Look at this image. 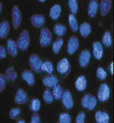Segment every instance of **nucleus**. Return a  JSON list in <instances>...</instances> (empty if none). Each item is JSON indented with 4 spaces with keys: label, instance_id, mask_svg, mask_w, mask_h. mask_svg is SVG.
Here are the masks:
<instances>
[{
    "label": "nucleus",
    "instance_id": "obj_1",
    "mask_svg": "<svg viewBox=\"0 0 114 123\" xmlns=\"http://www.w3.org/2000/svg\"><path fill=\"white\" fill-rule=\"evenodd\" d=\"M30 43V37L28 31H23L20 34L17 44V47L20 49L24 51L28 47Z\"/></svg>",
    "mask_w": 114,
    "mask_h": 123
},
{
    "label": "nucleus",
    "instance_id": "obj_2",
    "mask_svg": "<svg viewBox=\"0 0 114 123\" xmlns=\"http://www.w3.org/2000/svg\"><path fill=\"white\" fill-rule=\"evenodd\" d=\"M29 62L32 69L35 72L39 73L42 71L43 62L37 55L34 54L31 55L29 58Z\"/></svg>",
    "mask_w": 114,
    "mask_h": 123
},
{
    "label": "nucleus",
    "instance_id": "obj_3",
    "mask_svg": "<svg viewBox=\"0 0 114 123\" xmlns=\"http://www.w3.org/2000/svg\"><path fill=\"white\" fill-rule=\"evenodd\" d=\"M52 40V34L49 30L46 28H43L40 32V43L41 46L45 47L49 45Z\"/></svg>",
    "mask_w": 114,
    "mask_h": 123
},
{
    "label": "nucleus",
    "instance_id": "obj_4",
    "mask_svg": "<svg viewBox=\"0 0 114 123\" xmlns=\"http://www.w3.org/2000/svg\"><path fill=\"white\" fill-rule=\"evenodd\" d=\"M82 104L84 107L90 110H93L95 108L97 103V100L94 97L87 94L83 98Z\"/></svg>",
    "mask_w": 114,
    "mask_h": 123
},
{
    "label": "nucleus",
    "instance_id": "obj_5",
    "mask_svg": "<svg viewBox=\"0 0 114 123\" xmlns=\"http://www.w3.org/2000/svg\"><path fill=\"white\" fill-rule=\"evenodd\" d=\"M110 89L108 86L105 84H102L100 86L98 94L99 100L102 102L107 101L109 98Z\"/></svg>",
    "mask_w": 114,
    "mask_h": 123
},
{
    "label": "nucleus",
    "instance_id": "obj_6",
    "mask_svg": "<svg viewBox=\"0 0 114 123\" xmlns=\"http://www.w3.org/2000/svg\"><path fill=\"white\" fill-rule=\"evenodd\" d=\"M70 66L68 60L64 58L58 63L57 66L58 72L62 75H66L69 72Z\"/></svg>",
    "mask_w": 114,
    "mask_h": 123
},
{
    "label": "nucleus",
    "instance_id": "obj_7",
    "mask_svg": "<svg viewBox=\"0 0 114 123\" xmlns=\"http://www.w3.org/2000/svg\"><path fill=\"white\" fill-rule=\"evenodd\" d=\"M62 101L64 107L68 109H71L73 105V102L71 93L66 90L63 92Z\"/></svg>",
    "mask_w": 114,
    "mask_h": 123
},
{
    "label": "nucleus",
    "instance_id": "obj_8",
    "mask_svg": "<svg viewBox=\"0 0 114 123\" xmlns=\"http://www.w3.org/2000/svg\"><path fill=\"white\" fill-rule=\"evenodd\" d=\"M12 16L13 27L15 29H17L21 24V16L20 11L17 6H15L13 8Z\"/></svg>",
    "mask_w": 114,
    "mask_h": 123
},
{
    "label": "nucleus",
    "instance_id": "obj_9",
    "mask_svg": "<svg viewBox=\"0 0 114 123\" xmlns=\"http://www.w3.org/2000/svg\"><path fill=\"white\" fill-rule=\"evenodd\" d=\"M79 47V40L77 37H73L69 39L67 51L70 54L74 53L78 50Z\"/></svg>",
    "mask_w": 114,
    "mask_h": 123
},
{
    "label": "nucleus",
    "instance_id": "obj_10",
    "mask_svg": "<svg viewBox=\"0 0 114 123\" xmlns=\"http://www.w3.org/2000/svg\"><path fill=\"white\" fill-rule=\"evenodd\" d=\"M44 85L49 88H53L57 83L58 80L55 75L51 74L45 76L43 80Z\"/></svg>",
    "mask_w": 114,
    "mask_h": 123
},
{
    "label": "nucleus",
    "instance_id": "obj_11",
    "mask_svg": "<svg viewBox=\"0 0 114 123\" xmlns=\"http://www.w3.org/2000/svg\"><path fill=\"white\" fill-rule=\"evenodd\" d=\"M28 99V96L26 92L22 89H18L15 98V102L18 104H23L26 103Z\"/></svg>",
    "mask_w": 114,
    "mask_h": 123
},
{
    "label": "nucleus",
    "instance_id": "obj_12",
    "mask_svg": "<svg viewBox=\"0 0 114 123\" xmlns=\"http://www.w3.org/2000/svg\"><path fill=\"white\" fill-rule=\"evenodd\" d=\"M91 58L90 52L87 50L83 51L80 54L79 59L81 66L82 67H86L90 62Z\"/></svg>",
    "mask_w": 114,
    "mask_h": 123
},
{
    "label": "nucleus",
    "instance_id": "obj_13",
    "mask_svg": "<svg viewBox=\"0 0 114 123\" xmlns=\"http://www.w3.org/2000/svg\"><path fill=\"white\" fill-rule=\"evenodd\" d=\"M7 51L9 54L11 56L14 57L17 54V43L11 39L8 40L7 43Z\"/></svg>",
    "mask_w": 114,
    "mask_h": 123
},
{
    "label": "nucleus",
    "instance_id": "obj_14",
    "mask_svg": "<svg viewBox=\"0 0 114 123\" xmlns=\"http://www.w3.org/2000/svg\"><path fill=\"white\" fill-rule=\"evenodd\" d=\"M31 20L33 25L38 28H40L42 27L45 22V17L41 15H34L32 17Z\"/></svg>",
    "mask_w": 114,
    "mask_h": 123
},
{
    "label": "nucleus",
    "instance_id": "obj_15",
    "mask_svg": "<svg viewBox=\"0 0 114 123\" xmlns=\"http://www.w3.org/2000/svg\"><path fill=\"white\" fill-rule=\"evenodd\" d=\"M93 55L98 60L101 59L103 54V49L101 44L99 43L96 42L93 44Z\"/></svg>",
    "mask_w": 114,
    "mask_h": 123
},
{
    "label": "nucleus",
    "instance_id": "obj_16",
    "mask_svg": "<svg viewBox=\"0 0 114 123\" xmlns=\"http://www.w3.org/2000/svg\"><path fill=\"white\" fill-rule=\"evenodd\" d=\"M96 119L97 123H107L109 122V117L107 113L101 111H97L96 114Z\"/></svg>",
    "mask_w": 114,
    "mask_h": 123
},
{
    "label": "nucleus",
    "instance_id": "obj_17",
    "mask_svg": "<svg viewBox=\"0 0 114 123\" xmlns=\"http://www.w3.org/2000/svg\"><path fill=\"white\" fill-rule=\"evenodd\" d=\"M87 84V80L85 77L82 76L79 77L76 81L75 86L78 91L82 92L86 89Z\"/></svg>",
    "mask_w": 114,
    "mask_h": 123
},
{
    "label": "nucleus",
    "instance_id": "obj_18",
    "mask_svg": "<svg viewBox=\"0 0 114 123\" xmlns=\"http://www.w3.org/2000/svg\"><path fill=\"white\" fill-rule=\"evenodd\" d=\"M22 77L29 86H32L34 84V78L33 74L31 71L28 70L24 71L22 73Z\"/></svg>",
    "mask_w": 114,
    "mask_h": 123
},
{
    "label": "nucleus",
    "instance_id": "obj_19",
    "mask_svg": "<svg viewBox=\"0 0 114 123\" xmlns=\"http://www.w3.org/2000/svg\"><path fill=\"white\" fill-rule=\"evenodd\" d=\"M10 25L6 21L0 24V38L3 39L6 37L10 31Z\"/></svg>",
    "mask_w": 114,
    "mask_h": 123
},
{
    "label": "nucleus",
    "instance_id": "obj_20",
    "mask_svg": "<svg viewBox=\"0 0 114 123\" xmlns=\"http://www.w3.org/2000/svg\"><path fill=\"white\" fill-rule=\"evenodd\" d=\"M111 5V0H102L100 5V11L102 15L104 16L108 13Z\"/></svg>",
    "mask_w": 114,
    "mask_h": 123
},
{
    "label": "nucleus",
    "instance_id": "obj_21",
    "mask_svg": "<svg viewBox=\"0 0 114 123\" xmlns=\"http://www.w3.org/2000/svg\"><path fill=\"white\" fill-rule=\"evenodd\" d=\"M98 3L96 0H92L90 2L88 7V13L92 18L96 15L98 10Z\"/></svg>",
    "mask_w": 114,
    "mask_h": 123
},
{
    "label": "nucleus",
    "instance_id": "obj_22",
    "mask_svg": "<svg viewBox=\"0 0 114 123\" xmlns=\"http://www.w3.org/2000/svg\"><path fill=\"white\" fill-rule=\"evenodd\" d=\"M61 11L60 6L58 5H54L51 9L50 15L52 19L56 20L59 18Z\"/></svg>",
    "mask_w": 114,
    "mask_h": 123
},
{
    "label": "nucleus",
    "instance_id": "obj_23",
    "mask_svg": "<svg viewBox=\"0 0 114 123\" xmlns=\"http://www.w3.org/2000/svg\"><path fill=\"white\" fill-rule=\"evenodd\" d=\"M91 28L88 24L85 23L81 25L80 27V31L81 35L84 37L88 36L90 33Z\"/></svg>",
    "mask_w": 114,
    "mask_h": 123
},
{
    "label": "nucleus",
    "instance_id": "obj_24",
    "mask_svg": "<svg viewBox=\"0 0 114 123\" xmlns=\"http://www.w3.org/2000/svg\"><path fill=\"white\" fill-rule=\"evenodd\" d=\"M62 87L59 84H57L53 87V95L56 100L60 99L62 96L63 92Z\"/></svg>",
    "mask_w": 114,
    "mask_h": 123
},
{
    "label": "nucleus",
    "instance_id": "obj_25",
    "mask_svg": "<svg viewBox=\"0 0 114 123\" xmlns=\"http://www.w3.org/2000/svg\"><path fill=\"white\" fill-rule=\"evenodd\" d=\"M69 23L72 30L74 32L78 30V25L76 19L73 14H70L69 17Z\"/></svg>",
    "mask_w": 114,
    "mask_h": 123
},
{
    "label": "nucleus",
    "instance_id": "obj_26",
    "mask_svg": "<svg viewBox=\"0 0 114 123\" xmlns=\"http://www.w3.org/2000/svg\"><path fill=\"white\" fill-rule=\"evenodd\" d=\"M63 41L61 38L57 39L53 43L52 49L54 52L55 54L58 53L62 46Z\"/></svg>",
    "mask_w": 114,
    "mask_h": 123
},
{
    "label": "nucleus",
    "instance_id": "obj_27",
    "mask_svg": "<svg viewBox=\"0 0 114 123\" xmlns=\"http://www.w3.org/2000/svg\"><path fill=\"white\" fill-rule=\"evenodd\" d=\"M54 31L57 36L59 37L63 36L66 31V27L60 24H57L54 27Z\"/></svg>",
    "mask_w": 114,
    "mask_h": 123
},
{
    "label": "nucleus",
    "instance_id": "obj_28",
    "mask_svg": "<svg viewBox=\"0 0 114 123\" xmlns=\"http://www.w3.org/2000/svg\"><path fill=\"white\" fill-rule=\"evenodd\" d=\"M41 105L40 102L39 100L34 99L31 102L30 108L32 111L36 112L40 110Z\"/></svg>",
    "mask_w": 114,
    "mask_h": 123
},
{
    "label": "nucleus",
    "instance_id": "obj_29",
    "mask_svg": "<svg viewBox=\"0 0 114 123\" xmlns=\"http://www.w3.org/2000/svg\"><path fill=\"white\" fill-rule=\"evenodd\" d=\"M103 43L106 47H110L112 44V39L110 33L107 32L104 34L103 39Z\"/></svg>",
    "mask_w": 114,
    "mask_h": 123
},
{
    "label": "nucleus",
    "instance_id": "obj_30",
    "mask_svg": "<svg viewBox=\"0 0 114 123\" xmlns=\"http://www.w3.org/2000/svg\"><path fill=\"white\" fill-rule=\"evenodd\" d=\"M44 101L46 103L50 104L53 101L54 97L52 92L49 89H47L45 91L43 95Z\"/></svg>",
    "mask_w": 114,
    "mask_h": 123
},
{
    "label": "nucleus",
    "instance_id": "obj_31",
    "mask_svg": "<svg viewBox=\"0 0 114 123\" xmlns=\"http://www.w3.org/2000/svg\"><path fill=\"white\" fill-rule=\"evenodd\" d=\"M42 71L49 74H51L54 70L52 63L50 62L46 61L43 63L42 67Z\"/></svg>",
    "mask_w": 114,
    "mask_h": 123
},
{
    "label": "nucleus",
    "instance_id": "obj_32",
    "mask_svg": "<svg viewBox=\"0 0 114 123\" xmlns=\"http://www.w3.org/2000/svg\"><path fill=\"white\" fill-rule=\"evenodd\" d=\"M68 4L70 10L74 14L77 12L78 10V6L77 0H69Z\"/></svg>",
    "mask_w": 114,
    "mask_h": 123
},
{
    "label": "nucleus",
    "instance_id": "obj_33",
    "mask_svg": "<svg viewBox=\"0 0 114 123\" xmlns=\"http://www.w3.org/2000/svg\"><path fill=\"white\" fill-rule=\"evenodd\" d=\"M71 119L70 115L66 113L61 114L59 117V122L60 123H70Z\"/></svg>",
    "mask_w": 114,
    "mask_h": 123
},
{
    "label": "nucleus",
    "instance_id": "obj_34",
    "mask_svg": "<svg viewBox=\"0 0 114 123\" xmlns=\"http://www.w3.org/2000/svg\"><path fill=\"white\" fill-rule=\"evenodd\" d=\"M97 77L102 80L105 79L107 76L106 71L102 68H99L97 69Z\"/></svg>",
    "mask_w": 114,
    "mask_h": 123
},
{
    "label": "nucleus",
    "instance_id": "obj_35",
    "mask_svg": "<svg viewBox=\"0 0 114 123\" xmlns=\"http://www.w3.org/2000/svg\"><path fill=\"white\" fill-rule=\"evenodd\" d=\"M21 111L19 108H13L10 112V116L12 119H14L17 117L20 114Z\"/></svg>",
    "mask_w": 114,
    "mask_h": 123
},
{
    "label": "nucleus",
    "instance_id": "obj_36",
    "mask_svg": "<svg viewBox=\"0 0 114 123\" xmlns=\"http://www.w3.org/2000/svg\"><path fill=\"white\" fill-rule=\"evenodd\" d=\"M6 80L4 76L0 74V92L4 89L6 85Z\"/></svg>",
    "mask_w": 114,
    "mask_h": 123
},
{
    "label": "nucleus",
    "instance_id": "obj_37",
    "mask_svg": "<svg viewBox=\"0 0 114 123\" xmlns=\"http://www.w3.org/2000/svg\"><path fill=\"white\" fill-rule=\"evenodd\" d=\"M85 118V114L83 112H80L76 119V122L77 123H84Z\"/></svg>",
    "mask_w": 114,
    "mask_h": 123
},
{
    "label": "nucleus",
    "instance_id": "obj_38",
    "mask_svg": "<svg viewBox=\"0 0 114 123\" xmlns=\"http://www.w3.org/2000/svg\"><path fill=\"white\" fill-rule=\"evenodd\" d=\"M40 118L39 115L37 113H35L32 116L31 123H40Z\"/></svg>",
    "mask_w": 114,
    "mask_h": 123
},
{
    "label": "nucleus",
    "instance_id": "obj_39",
    "mask_svg": "<svg viewBox=\"0 0 114 123\" xmlns=\"http://www.w3.org/2000/svg\"><path fill=\"white\" fill-rule=\"evenodd\" d=\"M7 53L5 48L2 46H0V59H4L6 56Z\"/></svg>",
    "mask_w": 114,
    "mask_h": 123
},
{
    "label": "nucleus",
    "instance_id": "obj_40",
    "mask_svg": "<svg viewBox=\"0 0 114 123\" xmlns=\"http://www.w3.org/2000/svg\"><path fill=\"white\" fill-rule=\"evenodd\" d=\"M110 70L112 74L113 73V63L111 65L110 67Z\"/></svg>",
    "mask_w": 114,
    "mask_h": 123
},
{
    "label": "nucleus",
    "instance_id": "obj_41",
    "mask_svg": "<svg viewBox=\"0 0 114 123\" xmlns=\"http://www.w3.org/2000/svg\"><path fill=\"white\" fill-rule=\"evenodd\" d=\"M2 9V5L0 2V13Z\"/></svg>",
    "mask_w": 114,
    "mask_h": 123
},
{
    "label": "nucleus",
    "instance_id": "obj_42",
    "mask_svg": "<svg viewBox=\"0 0 114 123\" xmlns=\"http://www.w3.org/2000/svg\"><path fill=\"white\" fill-rule=\"evenodd\" d=\"M25 121H24L23 120H19L18 121V123H25Z\"/></svg>",
    "mask_w": 114,
    "mask_h": 123
},
{
    "label": "nucleus",
    "instance_id": "obj_43",
    "mask_svg": "<svg viewBox=\"0 0 114 123\" xmlns=\"http://www.w3.org/2000/svg\"><path fill=\"white\" fill-rule=\"evenodd\" d=\"M39 0L41 2H45L46 0Z\"/></svg>",
    "mask_w": 114,
    "mask_h": 123
}]
</instances>
